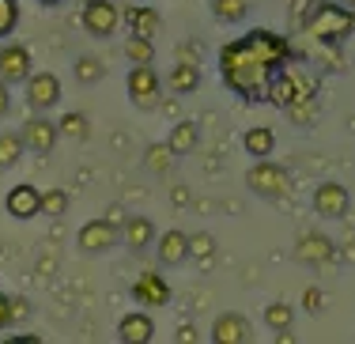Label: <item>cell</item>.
I'll return each instance as SVG.
<instances>
[{
	"instance_id": "6da1fadb",
	"label": "cell",
	"mask_w": 355,
	"mask_h": 344,
	"mask_svg": "<svg viewBox=\"0 0 355 344\" xmlns=\"http://www.w3.org/2000/svg\"><path fill=\"white\" fill-rule=\"evenodd\" d=\"M291 57V42L276 31H250V35L227 42L219 49V72L223 83L246 103H265L268 80L276 76V69H284Z\"/></svg>"
},
{
	"instance_id": "7a4b0ae2",
	"label": "cell",
	"mask_w": 355,
	"mask_h": 344,
	"mask_svg": "<svg viewBox=\"0 0 355 344\" xmlns=\"http://www.w3.org/2000/svg\"><path fill=\"white\" fill-rule=\"evenodd\" d=\"M302 27H306L310 38L325 42V46H336V42L352 38L355 31V8L340 4V0H318L314 8L306 12V19H302Z\"/></svg>"
},
{
	"instance_id": "3957f363",
	"label": "cell",
	"mask_w": 355,
	"mask_h": 344,
	"mask_svg": "<svg viewBox=\"0 0 355 344\" xmlns=\"http://www.w3.org/2000/svg\"><path fill=\"white\" fill-rule=\"evenodd\" d=\"M246 186H250L253 197L287 200L291 197V174H287V166L272 163V159H257V163L246 171Z\"/></svg>"
},
{
	"instance_id": "277c9868",
	"label": "cell",
	"mask_w": 355,
	"mask_h": 344,
	"mask_svg": "<svg viewBox=\"0 0 355 344\" xmlns=\"http://www.w3.org/2000/svg\"><path fill=\"white\" fill-rule=\"evenodd\" d=\"M318 95V80L314 76H306V72H284V69H276V76L268 80V103L272 106H291V103H299V98H314Z\"/></svg>"
},
{
	"instance_id": "5b68a950",
	"label": "cell",
	"mask_w": 355,
	"mask_h": 344,
	"mask_svg": "<svg viewBox=\"0 0 355 344\" xmlns=\"http://www.w3.org/2000/svg\"><path fill=\"white\" fill-rule=\"evenodd\" d=\"M125 91H129V103L137 110H155L163 98V80H159L155 64H132L125 76Z\"/></svg>"
},
{
	"instance_id": "8992f818",
	"label": "cell",
	"mask_w": 355,
	"mask_h": 344,
	"mask_svg": "<svg viewBox=\"0 0 355 344\" xmlns=\"http://www.w3.org/2000/svg\"><path fill=\"white\" fill-rule=\"evenodd\" d=\"M117 239H121V227H117L110 216H98V220L83 223V227L76 231V246L87 257H98V254H106V250H114Z\"/></svg>"
},
{
	"instance_id": "52a82bcc",
	"label": "cell",
	"mask_w": 355,
	"mask_h": 344,
	"mask_svg": "<svg viewBox=\"0 0 355 344\" xmlns=\"http://www.w3.org/2000/svg\"><path fill=\"white\" fill-rule=\"evenodd\" d=\"M121 27V8L114 0H87L83 4V31L91 38H110Z\"/></svg>"
},
{
	"instance_id": "ba28073f",
	"label": "cell",
	"mask_w": 355,
	"mask_h": 344,
	"mask_svg": "<svg viewBox=\"0 0 355 344\" xmlns=\"http://www.w3.org/2000/svg\"><path fill=\"white\" fill-rule=\"evenodd\" d=\"M35 72V61H31V49L23 42H8L0 46V83H27V76Z\"/></svg>"
},
{
	"instance_id": "9c48e42d",
	"label": "cell",
	"mask_w": 355,
	"mask_h": 344,
	"mask_svg": "<svg viewBox=\"0 0 355 344\" xmlns=\"http://www.w3.org/2000/svg\"><path fill=\"white\" fill-rule=\"evenodd\" d=\"M19 137H23V148H27V152H35V155H49V152L57 148V140H61V132H57V125L49 121L46 114H35L31 121H23Z\"/></svg>"
},
{
	"instance_id": "30bf717a",
	"label": "cell",
	"mask_w": 355,
	"mask_h": 344,
	"mask_svg": "<svg viewBox=\"0 0 355 344\" xmlns=\"http://www.w3.org/2000/svg\"><path fill=\"white\" fill-rule=\"evenodd\" d=\"M336 257V246H333V239L329 234H321V231H302L299 239H295V261H302V265H329Z\"/></svg>"
},
{
	"instance_id": "8fae6325",
	"label": "cell",
	"mask_w": 355,
	"mask_h": 344,
	"mask_svg": "<svg viewBox=\"0 0 355 344\" xmlns=\"http://www.w3.org/2000/svg\"><path fill=\"white\" fill-rule=\"evenodd\" d=\"M27 103L35 114H46L61 103V80L53 72H31L27 76Z\"/></svg>"
},
{
	"instance_id": "7c38bea8",
	"label": "cell",
	"mask_w": 355,
	"mask_h": 344,
	"mask_svg": "<svg viewBox=\"0 0 355 344\" xmlns=\"http://www.w3.org/2000/svg\"><path fill=\"white\" fill-rule=\"evenodd\" d=\"M348 205H352V193L340 182H321L314 189V212L321 220H340V216H348Z\"/></svg>"
},
{
	"instance_id": "4fadbf2b",
	"label": "cell",
	"mask_w": 355,
	"mask_h": 344,
	"mask_svg": "<svg viewBox=\"0 0 355 344\" xmlns=\"http://www.w3.org/2000/svg\"><path fill=\"white\" fill-rule=\"evenodd\" d=\"M132 299L144 310H159V307L171 303V284H166L163 273H140L137 284H132Z\"/></svg>"
},
{
	"instance_id": "5bb4252c",
	"label": "cell",
	"mask_w": 355,
	"mask_h": 344,
	"mask_svg": "<svg viewBox=\"0 0 355 344\" xmlns=\"http://www.w3.org/2000/svg\"><path fill=\"white\" fill-rule=\"evenodd\" d=\"M212 341L216 344H246V341H253L250 318L239 314V310H223V314L212 322Z\"/></svg>"
},
{
	"instance_id": "9a60e30c",
	"label": "cell",
	"mask_w": 355,
	"mask_h": 344,
	"mask_svg": "<svg viewBox=\"0 0 355 344\" xmlns=\"http://www.w3.org/2000/svg\"><path fill=\"white\" fill-rule=\"evenodd\" d=\"M4 208H8L12 220H35V216L42 212V189L31 186V182H19V186L8 189Z\"/></svg>"
},
{
	"instance_id": "2e32d148",
	"label": "cell",
	"mask_w": 355,
	"mask_h": 344,
	"mask_svg": "<svg viewBox=\"0 0 355 344\" xmlns=\"http://www.w3.org/2000/svg\"><path fill=\"white\" fill-rule=\"evenodd\" d=\"M155 257H159V265H166V268L185 265L189 261V234L178 231V227H171L166 234H155Z\"/></svg>"
},
{
	"instance_id": "e0dca14e",
	"label": "cell",
	"mask_w": 355,
	"mask_h": 344,
	"mask_svg": "<svg viewBox=\"0 0 355 344\" xmlns=\"http://www.w3.org/2000/svg\"><path fill=\"white\" fill-rule=\"evenodd\" d=\"M151 337H155V318L144 307L129 310V314L117 322V341H125V344H148Z\"/></svg>"
},
{
	"instance_id": "ac0fdd59",
	"label": "cell",
	"mask_w": 355,
	"mask_h": 344,
	"mask_svg": "<svg viewBox=\"0 0 355 344\" xmlns=\"http://www.w3.org/2000/svg\"><path fill=\"white\" fill-rule=\"evenodd\" d=\"M121 23H129V31L132 35H140V38H151L155 42L159 35V27H163V19H159V12L144 0V4H132V8H125L121 12Z\"/></svg>"
},
{
	"instance_id": "d6986e66",
	"label": "cell",
	"mask_w": 355,
	"mask_h": 344,
	"mask_svg": "<svg viewBox=\"0 0 355 344\" xmlns=\"http://www.w3.org/2000/svg\"><path fill=\"white\" fill-rule=\"evenodd\" d=\"M121 242L132 250V254H144L148 246H155V223L148 216H129L121 223Z\"/></svg>"
},
{
	"instance_id": "ffe728a7",
	"label": "cell",
	"mask_w": 355,
	"mask_h": 344,
	"mask_svg": "<svg viewBox=\"0 0 355 344\" xmlns=\"http://www.w3.org/2000/svg\"><path fill=\"white\" fill-rule=\"evenodd\" d=\"M197 144H200V125H197V121H174V125H171L166 148L174 152V159H182V155L197 152Z\"/></svg>"
},
{
	"instance_id": "44dd1931",
	"label": "cell",
	"mask_w": 355,
	"mask_h": 344,
	"mask_svg": "<svg viewBox=\"0 0 355 344\" xmlns=\"http://www.w3.org/2000/svg\"><path fill=\"white\" fill-rule=\"evenodd\" d=\"M166 87H171L174 95H193V91L200 87V64L178 61L174 69H171V76H166Z\"/></svg>"
},
{
	"instance_id": "7402d4cb",
	"label": "cell",
	"mask_w": 355,
	"mask_h": 344,
	"mask_svg": "<svg viewBox=\"0 0 355 344\" xmlns=\"http://www.w3.org/2000/svg\"><path fill=\"white\" fill-rule=\"evenodd\" d=\"M242 148H246L253 159H268L276 152V132L268 129V125H257V129H250L246 137H242Z\"/></svg>"
},
{
	"instance_id": "603a6c76",
	"label": "cell",
	"mask_w": 355,
	"mask_h": 344,
	"mask_svg": "<svg viewBox=\"0 0 355 344\" xmlns=\"http://www.w3.org/2000/svg\"><path fill=\"white\" fill-rule=\"evenodd\" d=\"M72 76H76V83H80V87H95V83L106 76V64L98 61V57H76Z\"/></svg>"
},
{
	"instance_id": "cb8c5ba5",
	"label": "cell",
	"mask_w": 355,
	"mask_h": 344,
	"mask_svg": "<svg viewBox=\"0 0 355 344\" xmlns=\"http://www.w3.org/2000/svg\"><path fill=\"white\" fill-rule=\"evenodd\" d=\"M23 137L19 132H0V171H12V166H19L23 159Z\"/></svg>"
},
{
	"instance_id": "d4e9b609",
	"label": "cell",
	"mask_w": 355,
	"mask_h": 344,
	"mask_svg": "<svg viewBox=\"0 0 355 344\" xmlns=\"http://www.w3.org/2000/svg\"><path fill=\"white\" fill-rule=\"evenodd\" d=\"M57 132H61V137H72V140H87V137H91L87 114H80V110L61 114V121H57Z\"/></svg>"
},
{
	"instance_id": "484cf974",
	"label": "cell",
	"mask_w": 355,
	"mask_h": 344,
	"mask_svg": "<svg viewBox=\"0 0 355 344\" xmlns=\"http://www.w3.org/2000/svg\"><path fill=\"white\" fill-rule=\"evenodd\" d=\"M144 166H148L151 174H166L174 166V152L166 148V140L163 144H148L144 148Z\"/></svg>"
},
{
	"instance_id": "4316f807",
	"label": "cell",
	"mask_w": 355,
	"mask_h": 344,
	"mask_svg": "<svg viewBox=\"0 0 355 344\" xmlns=\"http://www.w3.org/2000/svg\"><path fill=\"white\" fill-rule=\"evenodd\" d=\"M212 15L219 23H242L250 15V0H212Z\"/></svg>"
},
{
	"instance_id": "83f0119b",
	"label": "cell",
	"mask_w": 355,
	"mask_h": 344,
	"mask_svg": "<svg viewBox=\"0 0 355 344\" xmlns=\"http://www.w3.org/2000/svg\"><path fill=\"white\" fill-rule=\"evenodd\" d=\"M125 57H129V64H155V46H151V38L129 35V42H125Z\"/></svg>"
},
{
	"instance_id": "f1b7e54d",
	"label": "cell",
	"mask_w": 355,
	"mask_h": 344,
	"mask_svg": "<svg viewBox=\"0 0 355 344\" xmlns=\"http://www.w3.org/2000/svg\"><path fill=\"white\" fill-rule=\"evenodd\" d=\"M69 205H72V197H69L64 189H49V193H42V212H38V216L61 220V216L69 212Z\"/></svg>"
},
{
	"instance_id": "f546056e",
	"label": "cell",
	"mask_w": 355,
	"mask_h": 344,
	"mask_svg": "<svg viewBox=\"0 0 355 344\" xmlns=\"http://www.w3.org/2000/svg\"><path fill=\"white\" fill-rule=\"evenodd\" d=\"M291 322H295V310L287 303H268L265 307V325H268V329L287 333V329H291Z\"/></svg>"
},
{
	"instance_id": "4dcf8cb0",
	"label": "cell",
	"mask_w": 355,
	"mask_h": 344,
	"mask_svg": "<svg viewBox=\"0 0 355 344\" xmlns=\"http://www.w3.org/2000/svg\"><path fill=\"white\" fill-rule=\"evenodd\" d=\"M19 27V0H0V42L12 38Z\"/></svg>"
},
{
	"instance_id": "1f68e13d",
	"label": "cell",
	"mask_w": 355,
	"mask_h": 344,
	"mask_svg": "<svg viewBox=\"0 0 355 344\" xmlns=\"http://www.w3.org/2000/svg\"><path fill=\"white\" fill-rule=\"evenodd\" d=\"M189 257H200V261L216 257V239H212V234H208V231L189 234Z\"/></svg>"
},
{
	"instance_id": "d6a6232c",
	"label": "cell",
	"mask_w": 355,
	"mask_h": 344,
	"mask_svg": "<svg viewBox=\"0 0 355 344\" xmlns=\"http://www.w3.org/2000/svg\"><path fill=\"white\" fill-rule=\"evenodd\" d=\"M287 117H291L295 125H310L314 121V98H299V103L287 106Z\"/></svg>"
},
{
	"instance_id": "836d02e7",
	"label": "cell",
	"mask_w": 355,
	"mask_h": 344,
	"mask_svg": "<svg viewBox=\"0 0 355 344\" xmlns=\"http://www.w3.org/2000/svg\"><path fill=\"white\" fill-rule=\"evenodd\" d=\"M12 322H15V314H12V295H4V291H0V329H8Z\"/></svg>"
},
{
	"instance_id": "e575fe53",
	"label": "cell",
	"mask_w": 355,
	"mask_h": 344,
	"mask_svg": "<svg viewBox=\"0 0 355 344\" xmlns=\"http://www.w3.org/2000/svg\"><path fill=\"white\" fill-rule=\"evenodd\" d=\"M318 4V0H291V19H306V12H310V8H314Z\"/></svg>"
},
{
	"instance_id": "d590c367",
	"label": "cell",
	"mask_w": 355,
	"mask_h": 344,
	"mask_svg": "<svg viewBox=\"0 0 355 344\" xmlns=\"http://www.w3.org/2000/svg\"><path fill=\"white\" fill-rule=\"evenodd\" d=\"M12 114V91H8V83H0V121Z\"/></svg>"
},
{
	"instance_id": "8d00e7d4",
	"label": "cell",
	"mask_w": 355,
	"mask_h": 344,
	"mask_svg": "<svg viewBox=\"0 0 355 344\" xmlns=\"http://www.w3.org/2000/svg\"><path fill=\"white\" fill-rule=\"evenodd\" d=\"M302 307H306V310H321V291L310 288L306 295H302Z\"/></svg>"
},
{
	"instance_id": "74e56055",
	"label": "cell",
	"mask_w": 355,
	"mask_h": 344,
	"mask_svg": "<svg viewBox=\"0 0 355 344\" xmlns=\"http://www.w3.org/2000/svg\"><path fill=\"white\" fill-rule=\"evenodd\" d=\"M12 314H15V318L31 314V303H27V299H19V295H12Z\"/></svg>"
},
{
	"instance_id": "f35d334b",
	"label": "cell",
	"mask_w": 355,
	"mask_h": 344,
	"mask_svg": "<svg viewBox=\"0 0 355 344\" xmlns=\"http://www.w3.org/2000/svg\"><path fill=\"white\" fill-rule=\"evenodd\" d=\"M35 4H38V8H61L64 0H35Z\"/></svg>"
},
{
	"instance_id": "ab89813d",
	"label": "cell",
	"mask_w": 355,
	"mask_h": 344,
	"mask_svg": "<svg viewBox=\"0 0 355 344\" xmlns=\"http://www.w3.org/2000/svg\"><path fill=\"white\" fill-rule=\"evenodd\" d=\"M340 4H348V8H355V0H340Z\"/></svg>"
}]
</instances>
